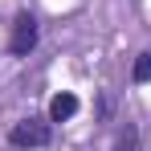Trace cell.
<instances>
[{
    "instance_id": "obj_1",
    "label": "cell",
    "mask_w": 151,
    "mask_h": 151,
    "mask_svg": "<svg viewBox=\"0 0 151 151\" xmlns=\"http://www.w3.org/2000/svg\"><path fill=\"white\" fill-rule=\"evenodd\" d=\"M8 139H12V147H45L49 143V123H41V119H21V123L8 131Z\"/></svg>"
},
{
    "instance_id": "obj_3",
    "label": "cell",
    "mask_w": 151,
    "mask_h": 151,
    "mask_svg": "<svg viewBox=\"0 0 151 151\" xmlns=\"http://www.w3.org/2000/svg\"><path fill=\"white\" fill-rule=\"evenodd\" d=\"M78 94H70V90H61V94H53L49 98V123H70L78 114Z\"/></svg>"
},
{
    "instance_id": "obj_5",
    "label": "cell",
    "mask_w": 151,
    "mask_h": 151,
    "mask_svg": "<svg viewBox=\"0 0 151 151\" xmlns=\"http://www.w3.org/2000/svg\"><path fill=\"white\" fill-rule=\"evenodd\" d=\"M114 151H135V127H123V135H119V147Z\"/></svg>"
},
{
    "instance_id": "obj_2",
    "label": "cell",
    "mask_w": 151,
    "mask_h": 151,
    "mask_svg": "<svg viewBox=\"0 0 151 151\" xmlns=\"http://www.w3.org/2000/svg\"><path fill=\"white\" fill-rule=\"evenodd\" d=\"M37 45V17L33 12H21L17 21H12V37H8V49L17 53V57H29V49Z\"/></svg>"
},
{
    "instance_id": "obj_4",
    "label": "cell",
    "mask_w": 151,
    "mask_h": 151,
    "mask_svg": "<svg viewBox=\"0 0 151 151\" xmlns=\"http://www.w3.org/2000/svg\"><path fill=\"white\" fill-rule=\"evenodd\" d=\"M131 78H135V86H147V82H151V53H139V57H135Z\"/></svg>"
}]
</instances>
